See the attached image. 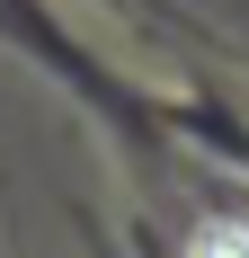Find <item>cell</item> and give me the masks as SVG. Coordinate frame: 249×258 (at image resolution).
I'll return each instance as SVG.
<instances>
[{
    "mask_svg": "<svg viewBox=\"0 0 249 258\" xmlns=\"http://www.w3.org/2000/svg\"><path fill=\"white\" fill-rule=\"evenodd\" d=\"M187 258H249V223H205Z\"/></svg>",
    "mask_w": 249,
    "mask_h": 258,
    "instance_id": "obj_1",
    "label": "cell"
}]
</instances>
